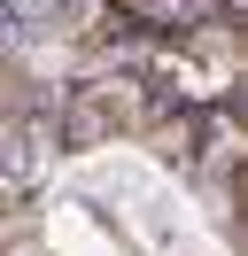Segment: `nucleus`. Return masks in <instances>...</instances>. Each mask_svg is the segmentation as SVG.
Wrapping results in <instances>:
<instances>
[{"label": "nucleus", "instance_id": "nucleus-1", "mask_svg": "<svg viewBox=\"0 0 248 256\" xmlns=\"http://www.w3.org/2000/svg\"><path fill=\"white\" fill-rule=\"evenodd\" d=\"M0 8L16 16V32H24V47H39V39H46V32L62 24V0H0Z\"/></svg>", "mask_w": 248, "mask_h": 256}, {"label": "nucleus", "instance_id": "nucleus-2", "mask_svg": "<svg viewBox=\"0 0 248 256\" xmlns=\"http://www.w3.org/2000/svg\"><path fill=\"white\" fill-rule=\"evenodd\" d=\"M31 171H39V132L0 140V178H31Z\"/></svg>", "mask_w": 248, "mask_h": 256}, {"label": "nucleus", "instance_id": "nucleus-3", "mask_svg": "<svg viewBox=\"0 0 248 256\" xmlns=\"http://www.w3.org/2000/svg\"><path fill=\"white\" fill-rule=\"evenodd\" d=\"M0 54H24V32H16V16L0 8Z\"/></svg>", "mask_w": 248, "mask_h": 256}]
</instances>
